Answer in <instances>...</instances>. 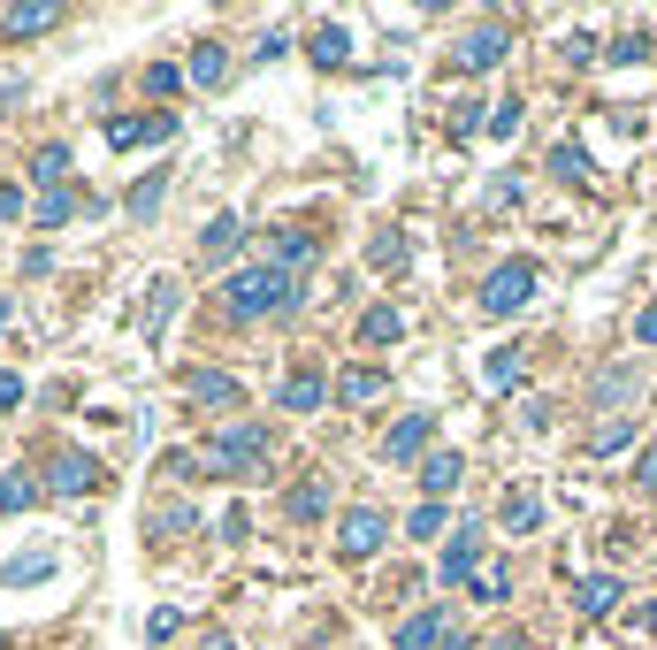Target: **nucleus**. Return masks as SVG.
<instances>
[{
	"mask_svg": "<svg viewBox=\"0 0 657 650\" xmlns=\"http://www.w3.org/2000/svg\"><path fill=\"white\" fill-rule=\"evenodd\" d=\"M0 406H23V375H0Z\"/></svg>",
	"mask_w": 657,
	"mask_h": 650,
	"instance_id": "nucleus-41",
	"label": "nucleus"
},
{
	"mask_svg": "<svg viewBox=\"0 0 657 650\" xmlns=\"http://www.w3.org/2000/svg\"><path fill=\"white\" fill-rule=\"evenodd\" d=\"M520 131V100H497V115H490V139H512Z\"/></svg>",
	"mask_w": 657,
	"mask_h": 650,
	"instance_id": "nucleus-36",
	"label": "nucleus"
},
{
	"mask_svg": "<svg viewBox=\"0 0 657 650\" xmlns=\"http://www.w3.org/2000/svg\"><path fill=\"white\" fill-rule=\"evenodd\" d=\"M367 398H382V367H352L344 375V406H367Z\"/></svg>",
	"mask_w": 657,
	"mask_h": 650,
	"instance_id": "nucleus-27",
	"label": "nucleus"
},
{
	"mask_svg": "<svg viewBox=\"0 0 657 650\" xmlns=\"http://www.w3.org/2000/svg\"><path fill=\"white\" fill-rule=\"evenodd\" d=\"M222 307L237 315V322H260V315H291L299 307V276H283V268H237L230 276V291H222Z\"/></svg>",
	"mask_w": 657,
	"mask_h": 650,
	"instance_id": "nucleus-1",
	"label": "nucleus"
},
{
	"mask_svg": "<svg viewBox=\"0 0 657 650\" xmlns=\"http://www.w3.org/2000/svg\"><path fill=\"white\" fill-rule=\"evenodd\" d=\"M191 398H199V406H214V414H237V406H245V383H237V375H222V367H199V375H191Z\"/></svg>",
	"mask_w": 657,
	"mask_h": 650,
	"instance_id": "nucleus-8",
	"label": "nucleus"
},
{
	"mask_svg": "<svg viewBox=\"0 0 657 650\" xmlns=\"http://www.w3.org/2000/svg\"><path fill=\"white\" fill-rule=\"evenodd\" d=\"M382 536H390V520H382L375 505H352V513H344V528H336V551H344V559H375V551H382Z\"/></svg>",
	"mask_w": 657,
	"mask_h": 650,
	"instance_id": "nucleus-4",
	"label": "nucleus"
},
{
	"mask_svg": "<svg viewBox=\"0 0 657 650\" xmlns=\"http://www.w3.org/2000/svg\"><path fill=\"white\" fill-rule=\"evenodd\" d=\"M291 513H299V520H314V513H322V483H299V489H291Z\"/></svg>",
	"mask_w": 657,
	"mask_h": 650,
	"instance_id": "nucleus-37",
	"label": "nucleus"
},
{
	"mask_svg": "<svg viewBox=\"0 0 657 650\" xmlns=\"http://www.w3.org/2000/svg\"><path fill=\"white\" fill-rule=\"evenodd\" d=\"M550 168H558L566 184H581V176H589V154H581V146H558V154H550Z\"/></svg>",
	"mask_w": 657,
	"mask_h": 650,
	"instance_id": "nucleus-31",
	"label": "nucleus"
},
{
	"mask_svg": "<svg viewBox=\"0 0 657 650\" xmlns=\"http://www.w3.org/2000/svg\"><path fill=\"white\" fill-rule=\"evenodd\" d=\"M162 199H168V168H154V176H138V184H131V214H138V222H154V214H162Z\"/></svg>",
	"mask_w": 657,
	"mask_h": 650,
	"instance_id": "nucleus-20",
	"label": "nucleus"
},
{
	"mask_svg": "<svg viewBox=\"0 0 657 650\" xmlns=\"http://www.w3.org/2000/svg\"><path fill=\"white\" fill-rule=\"evenodd\" d=\"M504 46H512V31H504V23H475V31H467V46H459V69H497V62H504Z\"/></svg>",
	"mask_w": 657,
	"mask_h": 650,
	"instance_id": "nucleus-7",
	"label": "nucleus"
},
{
	"mask_svg": "<svg viewBox=\"0 0 657 650\" xmlns=\"http://www.w3.org/2000/svg\"><path fill=\"white\" fill-rule=\"evenodd\" d=\"M168 315H176V284L162 276V284H154V307H146V329H162Z\"/></svg>",
	"mask_w": 657,
	"mask_h": 650,
	"instance_id": "nucleus-33",
	"label": "nucleus"
},
{
	"mask_svg": "<svg viewBox=\"0 0 657 650\" xmlns=\"http://www.w3.org/2000/svg\"><path fill=\"white\" fill-rule=\"evenodd\" d=\"M428 444H436V414H405V421L382 437V460H390V467H405V460H421Z\"/></svg>",
	"mask_w": 657,
	"mask_h": 650,
	"instance_id": "nucleus-5",
	"label": "nucleus"
},
{
	"mask_svg": "<svg viewBox=\"0 0 657 650\" xmlns=\"http://www.w3.org/2000/svg\"><path fill=\"white\" fill-rule=\"evenodd\" d=\"M635 344H657V299L643 307V315H635Z\"/></svg>",
	"mask_w": 657,
	"mask_h": 650,
	"instance_id": "nucleus-39",
	"label": "nucleus"
},
{
	"mask_svg": "<svg viewBox=\"0 0 657 650\" xmlns=\"http://www.w3.org/2000/svg\"><path fill=\"white\" fill-rule=\"evenodd\" d=\"M314 253H322V238H314V230H283V238L268 245V268H283V276H299V268H307Z\"/></svg>",
	"mask_w": 657,
	"mask_h": 650,
	"instance_id": "nucleus-15",
	"label": "nucleus"
},
{
	"mask_svg": "<svg viewBox=\"0 0 657 650\" xmlns=\"http://www.w3.org/2000/svg\"><path fill=\"white\" fill-rule=\"evenodd\" d=\"M322 398H328V390H322V375H314V367H299V375L283 383V406H291V414H314Z\"/></svg>",
	"mask_w": 657,
	"mask_h": 650,
	"instance_id": "nucleus-22",
	"label": "nucleus"
},
{
	"mask_svg": "<svg viewBox=\"0 0 657 650\" xmlns=\"http://www.w3.org/2000/svg\"><path fill=\"white\" fill-rule=\"evenodd\" d=\"M31 505H38V483H31L23 467H15V475H0V513H31Z\"/></svg>",
	"mask_w": 657,
	"mask_h": 650,
	"instance_id": "nucleus-25",
	"label": "nucleus"
},
{
	"mask_svg": "<svg viewBox=\"0 0 657 650\" xmlns=\"http://www.w3.org/2000/svg\"><path fill=\"white\" fill-rule=\"evenodd\" d=\"M490 650H527V636H497V643Z\"/></svg>",
	"mask_w": 657,
	"mask_h": 650,
	"instance_id": "nucleus-44",
	"label": "nucleus"
},
{
	"mask_svg": "<svg viewBox=\"0 0 657 650\" xmlns=\"http://www.w3.org/2000/svg\"><path fill=\"white\" fill-rule=\"evenodd\" d=\"M237 245H245V222H237V214H214V222L199 230V261H207V268H222Z\"/></svg>",
	"mask_w": 657,
	"mask_h": 650,
	"instance_id": "nucleus-11",
	"label": "nucleus"
},
{
	"mask_svg": "<svg viewBox=\"0 0 657 650\" xmlns=\"http://www.w3.org/2000/svg\"><path fill=\"white\" fill-rule=\"evenodd\" d=\"M222 69H230V54H222L214 38H199V46H191V85H222Z\"/></svg>",
	"mask_w": 657,
	"mask_h": 650,
	"instance_id": "nucleus-23",
	"label": "nucleus"
},
{
	"mask_svg": "<svg viewBox=\"0 0 657 650\" xmlns=\"http://www.w3.org/2000/svg\"><path fill=\"white\" fill-rule=\"evenodd\" d=\"M54 574V559L46 551H31V559H8V590H23V582H46Z\"/></svg>",
	"mask_w": 657,
	"mask_h": 650,
	"instance_id": "nucleus-29",
	"label": "nucleus"
},
{
	"mask_svg": "<svg viewBox=\"0 0 657 650\" xmlns=\"http://www.w3.org/2000/svg\"><path fill=\"white\" fill-rule=\"evenodd\" d=\"M482 375H490V390L520 383V352H490V360H482Z\"/></svg>",
	"mask_w": 657,
	"mask_h": 650,
	"instance_id": "nucleus-30",
	"label": "nucleus"
},
{
	"mask_svg": "<svg viewBox=\"0 0 657 650\" xmlns=\"http://www.w3.org/2000/svg\"><path fill=\"white\" fill-rule=\"evenodd\" d=\"M253 467H268V429L260 421H237L207 444V475H253Z\"/></svg>",
	"mask_w": 657,
	"mask_h": 650,
	"instance_id": "nucleus-2",
	"label": "nucleus"
},
{
	"mask_svg": "<svg viewBox=\"0 0 657 650\" xmlns=\"http://www.w3.org/2000/svg\"><path fill=\"white\" fill-rule=\"evenodd\" d=\"M69 214H77V191H69V184H54V191L38 199V222H46V230H62Z\"/></svg>",
	"mask_w": 657,
	"mask_h": 650,
	"instance_id": "nucleus-26",
	"label": "nucleus"
},
{
	"mask_svg": "<svg viewBox=\"0 0 657 650\" xmlns=\"http://www.w3.org/2000/svg\"><path fill=\"white\" fill-rule=\"evenodd\" d=\"M307 54H314L322 69H344V62H352V38H344V23H322V31L307 38Z\"/></svg>",
	"mask_w": 657,
	"mask_h": 650,
	"instance_id": "nucleus-18",
	"label": "nucleus"
},
{
	"mask_svg": "<svg viewBox=\"0 0 657 650\" xmlns=\"http://www.w3.org/2000/svg\"><path fill=\"white\" fill-rule=\"evenodd\" d=\"M452 643V613H413L398 628V650H444Z\"/></svg>",
	"mask_w": 657,
	"mask_h": 650,
	"instance_id": "nucleus-14",
	"label": "nucleus"
},
{
	"mask_svg": "<svg viewBox=\"0 0 657 650\" xmlns=\"http://www.w3.org/2000/svg\"><path fill=\"white\" fill-rule=\"evenodd\" d=\"M398 337H405V315L398 307H367L359 315V344H398Z\"/></svg>",
	"mask_w": 657,
	"mask_h": 650,
	"instance_id": "nucleus-19",
	"label": "nucleus"
},
{
	"mask_svg": "<svg viewBox=\"0 0 657 650\" xmlns=\"http://www.w3.org/2000/svg\"><path fill=\"white\" fill-rule=\"evenodd\" d=\"M475 590H482V605L512 597V566H482V582H475Z\"/></svg>",
	"mask_w": 657,
	"mask_h": 650,
	"instance_id": "nucleus-32",
	"label": "nucleus"
},
{
	"mask_svg": "<svg viewBox=\"0 0 657 650\" xmlns=\"http://www.w3.org/2000/svg\"><path fill=\"white\" fill-rule=\"evenodd\" d=\"M0 650H8V636H0Z\"/></svg>",
	"mask_w": 657,
	"mask_h": 650,
	"instance_id": "nucleus-46",
	"label": "nucleus"
},
{
	"mask_svg": "<svg viewBox=\"0 0 657 650\" xmlns=\"http://www.w3.org/2000/svg\"><path fill=\"white\" fill-rule=\"evenodd\" d=\"M176 85H183V77H176V69H168V62H154V69H146V92H162V100H168V92H176Z\"/></svg>",
	"mask_w": 657,
	"mask_h": 650,
	"instance_id": "nucleus-38",
	"label": "nucleus"
},
{
	"mask_svg": "<svg viewBox=\"0 0 657 650\" xmlns=\"http://www.w3.org/2000/svg\"><path fill=\"white\" fill-rule=\"evenodd\" d=\"M627 590H620V574H589V582H574V605H581V620H612V605H620Z\"/></svg>",
	"mask_w": 657,
	"mask_h": 650,
	"instance_id": "nucleus-12",
	"label": "nucleus"
},
{
	"mask_svg": "<svg viewBox=\"0 0 657 650\" xmlns=\"http://www.w3.org/2000/svg\"><path fill=\"white\" fill-rule=\"evenodd\" d=\"M635 475H643V489H650V497H657V444H650V452H643V467H635Z\"/></svg>",
	"mask_w": 657,
	"mask_h": 650,
	"instance_id": "nucleus-42",
	"label": "nucleus"
},
{
	"mask_svg": "<svg viewBox=\"0 0 657 650\" xmlns=\"http://www.w3.org/2000/svg\"><path fill=\"white\" fill-rule=\"evenodd\" d=\"M92 483H100V467H92L85 452H54V467H46V489H62V497H85Z\"/></svg>",
	"mask_w": 657,
	"mask_h": 650,
	"instance_id": "nucleus-10",
	"label": "nucleus"
},
{
	"mask_svg": "<svg viewBox=\"0 0 657 650\" xmlns=\"http://www.w3.org/2000/svg\"><path fill=\"white\" fill-rule=\"evenodd\" d=\"M15 214H23V191H15V184H0V222H15Z\"/></svg>",
	"mask_w": 657,
	"mask_h": 650,
	"instance_id": "nucleus-40",
	"label": "nucleus"
},
{
	"mask_svg": "<svg viewBox=\"0 0 657 650\" xmlns=\"http://www.w3.org/2000/svg\"><path fill=\"white\" fill-rule=\"evenodd\" d=\"M23 176H31V184H46V191H54V184H69V146H38Z\"/></svg>",
	"mask_w": 657,
	"mask_h": 650,
	"instance_id": "nucleus-21",
	"label": "nucleus"
},
{
	"mask_svg": "<svg viewBox=\"0 0 657 650\" xmlns=\"http://www.w3.org/2000/svg\"><path fill=\"white\" fill-rule=\"evenodd\" d=\"M459 475H467L459 452H428V460H421V489H428V505H444V497L459 489Z\"/></svg>",
	"mask_w": 657,
	"mask_h": 650,
	"instance_id": "nucleus-13",
	"label": "nucleus"
},
{
	"mask_svg": "<svg viewBox=\"0 0 657 650\" xmlns=\"http://www.w3.org/2000/svg\"><path fill=\"white\" fill-rule=\"evenodd\" d=\"M444 650H475V636H467V628H452V643H444Z\"/></svg>",
	"mask_w": 657,
	"mask_h": 650,
	"instance_id": "nucleus-43",
	"label": "nucleus"
},
{
	"mask_svg": "<svg viewBox=\"0 0 657 650\" xmlns=\"http://www.w3.org/2000/svg\"><path fill=\"white\" fill-rule=\"evenodd\" d=\"M504 528H512V536H535V528H543V497H535V489H504Z\"/></svg>",
	"mask_w": 657,
	"mask_h": 650,
	"instance_id": "nucleus-17",
	"label": "nucleus"
},
{
	"mask_svg": "<svg viewBox=\"0 0 657 650\" xmlns=\"http://www.w3.org/2000/svg\"><path fill=\"white\" fill-rule=\"evenodd\" d=\"M535 299V261H504L490 268V284H482V315H520Z\"/></svg>",
	"mask_w": 657,
	"mask_h": 650,
	"instance_id": "nucleus-3",
	"label": "nucleus"
},
{
	"mask_svg": "<svg viewBox=\"0 0 657 650\" xmlns=\"http://www.w3.org/2000/svg\"><path fill=\"white\" fill-rule=\"evenodd\" d=\"M62 23V8H8L0 15V38H38V31H54Z\"/></svg>",
	"mask_w": 657,
	"mask_h": 650,
	"instance_id": "nucleus-16",
	"label": "nucleus"
},
{
	"mask_svg": "<svg viewBox=\"0 0 657 650\" xmlns=\"http://www.w3.org/2000/svg\"><path fill=\"white\" fill-rule=\"evenodd\" d=\"M168 131H176V115H115V123H108V146H123V154H131V146L168 139Z\"/></svg>",
	"mask_w": 657,
	"mask_h": 650,
	"instance_id": "nucleus-9",
	"label": "nucleus"
},
{
	"mask_svg": "<svg viewBox=\"0 0 657 650\" xmlns=\"http://www.w3.org/2000/svg\"><path fill=\"white\" fill-rule=\"evenodd\" d=\"M635 444V421H597L589 429V452H627Z\"/></svg>",
	"mask_w": 657,
	"mask_h": 650,
	"instance_id": "nucleus-28",
	"label": "nucleus"
},
{
	"mask_svg": "<svg viewBox=\"0 0 657 650\" xmlns=\"http://www.w3.org/2000/svg\"><path fill=\"white\" fill-rule=\"evenodd\" d=\"M207 650H230V636H207Z\"/></svg>",
	"mask_w": 657,
	"mask_h": 650,
	"instance_id": "nucleus-45",
	"label": "nucleus"
},
{
	"mask_svg": "<svg viewBox=\"0 0 657 650\" xmlns=\"http://www.w3.org/2000/svg\"><path fill=\"white\" fill-rule=\"evenodd\" d=\"M650 31H635V23H627V31H620V38H612V46H604V54H612V62H620V69H635V62H650Z\"/></svg>",
	"mask_w": 657,
	"mask_h": 650,
	"instance_id": "nucleus-24",
	"label": "nucleus"
},
{
	"mask_svg": "<svg viewBox=\"0 0 657 650\" xmlns=\"http://www.w3.org/2000/svg\"><path fill=\"white\" fill-rule=\"evenodd\" d=\"M375 268H405V238H398V230L375 238Z\"/></svg>",
	"mask_w": 657,
	"mask_h": 650,
	"instance_id": "nucleus-34",
	"label": "nucleus"
},
{
	"mask_svg": "<svg viewBox=\"0 0 657 650\" xmlns=\"http://www.w3.org/2000/svg\"><path fill=\"white\" fill-rule=\"evenodd\" d=\"M405 536H444V505H421V513L405 520Z\"/></svg>",
	"mask_w": 657,
	"mask_h": 650,
	"instance_id": "nucleus-35",
	"label": "nucleus"
},
{
	"mask_svg": "<svg viewBox=\"0 0 657 650\" xmlns=\"http://www.w3.org/2000/svg\"><path fill=\"white\" fill-rule=\"evenodd\" d=\"M436 574H444V590H459V582H475V574H482V528H459Z\"/></svg>",
	"mask_w": 657,
	"mask_h": 650,
	"instance_id": "nucleus-6",
	"label": "nucleus"
}]
</instances>
